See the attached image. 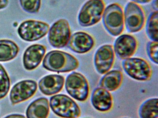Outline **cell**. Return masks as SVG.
Instances as JSON below:
<instances>
[{
  "mask_svg": "<svg viewBox=\"0 0 158 118\" xmlns=\"http://www.w3.org/2000/svg\"><path fill=\"white\" fill-rule=\"evenodd\" d=\"M146 31L147 36L152 41H158V12H152L147 21Z\"/></svg>",
  "mask_w": 158,
  "mask_h": 118,
  "instance_id": "21",
  "label": "cell"
},
{
  "mask_svg": "<svg viewBox=\"0 0 158 118\" xmlns=\"http://www.w3.org/2000/svg\"><path fill=\"white\" fill-rule=\"evenodd\" d=\"M114 58L112 45L105 44L100 47L94 55V64L96 71L101 75L109 72L113 65Z\"/></svg>",
  "mask_w": 158,
  "mask_h": 118,
  "instance_id": "10",
  "label": "cell"
},
{
  "mask_svg": "<svg viewBox=\"0 0 158 118\" xmlns=\"http://www.w3.org/2000/svg\"><path fill=\"white\" fill-rule=\"evenodd\" d=\"M138 46V42L135 37L129 34H123L114 41V54L120 60L130 58L135 53Z\"/></svg>",
  "mask_w": 158,
  "mask_h": 118,
  "instance_id": "12",
  "label": "cell"
},
{
  "mask_svg": "<svg viewBox=\"0 0 158 118\" xmlns=\"http://www.w3.org/2000/svg\"><path fill=\"white\" fill-rule=\"evenodd\" d=\"M65 88L68 94L78 101H85L89 96L88 82L80 73L73 72L68 75L65 80Z\"/></svg>",
  "mask_w": 158,
  "mask_h": 118,
  "instance_id": "5",
  "label": "cell"
},
{
  "mask_svg": "<svg viewBox=\"0 0 158 118\" xmlns=\"http://www.w3.org/2000/svg\"><path fill=\"white\" fill-rule=\"evenodd\" d=\"M126 118V117H124V118Z\"/></svg>",
  "mask_w": 158,
  "mask_h": 118,
  "instance_id": "29",
  "label": "cell"
},
{
  "mask_svg": "<svg viewBox=\"0 0 158 118\" xmlns=\"http://www.w3.org/2000/svg\"><path fill=\"white\" fill-rule=\"evenodd\" d=\"M49 104L53 112L61 118H77L81 116L79 106L67 95L58 94L52 96Z\"/></svg>",
  "mask_w": 158,
  "mask_h": 118,
  "instance_id": "3",
  "label": "cell"
},
{
  "mask_svg": "<svg viewBox=\"0 0 158 118\" xmlns=\"http://www.w3.org/2000/svg\"><path fill=\"white\" fill-rule=\"evenodd\" d=\"M71 35L69 22L64 18H61L53 23L49 30L48 39L52 47L61 49L67 45Z\"/></svg>",
  "mask_w": 158,
  "mask_h": 118,
  "instance_id": "9",
  "label": "cell"
},
{
  "mask_svg": "<svg viewBox=\"0 0 158 118\" xmlns=\"http://www.w3.org/2000/svg\"><path fill=\"white\" fill-rule=\"evenodd\" d=\"M105 7L103 0H89L81 7L78 15L79 25L84 27L91 26L101 19Z\"/></svg>",
  "mask_w": 158,
  "mask_h": 118,
  "instance_id": "4",
  "label": "cell"
},
{
  "mask_svg": "<svg viewBox=\"0 0 158 118\" xmlns=\"http://www.w3.org/2000/svg\"><path fill=\"white\" fill-rule=\"evenodd\" d=\"M20 3L23 9L30 14L38 13L41 6V0H20Z\"/></svg>",
  "mask_w": 158,
  "mask_h": 118,
  "instance_id": "23",
  "label": "cell"
},
{
  "mask_svg": "<svg viewBox=\"0 0 158 118\" xmlns=\"http://www.w3.org/2000/svg\"><path fill=\"white\" fill-rule=\"evenodd\" d=\"M49 25L42 21L27 20L21 23L18 28L20 37L27 41H34L45 37L48 32Z\"/></svg>",
  "mask_w": 158,
  "mask_h": 118,
  "instance_id": "8",
  "label": "cell"
},
{
  "mask_svg": "<svg viewBox=\"0 0 158 118\" xmlns=\"http://www.w3.org/2000/svg\"><path fill=\"white\" fill-rule=\"evenodd\" d=\"M91 102L93 107L101 112L109 111L113 105V100L111 93L101 87L96 88L93 90Z\"/></svg>",
  "mask_w": 158,
  "mask_h": 118,
  "instance_id": "16",
  "label": "cell"
},
{
  "mask_svg": "<svg viewBox=\"0 0 158 118\" xmlns=\"http://www.w3.org/2000/svg\"><path fill=\"white\" fill-rule=\"evenodd\" d=\"M147 54L150 60L156 65L158 64V43L153 41H150L146 46Z\"/></svg>",
  "mask_w": 158,
  "mask_h": 118,
  "instance_id": "24",
  "label": "cell"
},
{
  "mask_svg": "<svg viewBox=\"0 0 158 118\" xmlns=\"http://www.w3.org/2000/svg\"><path fill=\"white\" fill-rule=\"evenodd\" d=\"M8 4L9 0H0V10L6 8Z\"/></svg>",
  "mask_w": 158,
  "mask_h": 118,
  "instance_id": "25",
  "label": "cell"
},
{
  "mask_svg": "<svg viewBox=\"0 0 158 118\" xmlns=\"http://www.w3.org/2000/svg\"><path fill=\"white\" fill-rule=\"evenodd\" d=\"M37 83L32 80L20 81L15 84L10 93V100L13 105L27 100L32 97L37 89Z\"/></svg>",
  "mask_w": 158,
  "mask_h": 118,
  "instance_id": "11",
  "label": "cell"
},
{
  "mask_svg": "<svg viewBox=\"0 0 158 118\" xmlns=\"http://www.w3.org/2000/svg\"><path fill=\"white\" fill-rule=\"evenodd\" d=\"M122 67L126 73L135 80L147 81L151 78V67L147 61L142 58L125 59L122 62Z\"/></svg>",
  "mask_w": 158,
  "mask_h": 118,
  "instance_id": "6",
  "label": "cell"
},
{
  "mask_svg": "<svg viewBox=\"0 0 158 118\" xmlns=\"http://www.w3.org/2000/svg\"><path fill=\"white\" fill-rule=\"evenodd\" d=\"M4 118H26L24 115L19 114H13L8 115Z\"/></svg>",
  "mask_w": 158,
  "mask_h": 118,
  "instance_id": "26",
  "label": "cell"
},
{
  "mask_svg": "<svg viewBox=\"0 0 158 118\" xmlns=\"http://www.w3.org/2000/svg\"><path fill=\"white\" fill-rule=\"evenodd\" d=\"M152 6L155 11H158V0H153V2L152 3Z\"/></svg>",
  "mask_w": 158,
  "mask_h": 118,
  "instance_id": "28",
  "label": "cell"
},
{
  "mask_svg": "<svg viewBox=\"0 0 158 118\" xmlns=\"http://www.w3.org/2000/svg\"><path fill=\"white\" fill-rule=\"evenodd\" d=\"M79 61L72 54L64 51L52 50L43 59L42 65L48 71L58 73H68L78 68Z\"/></svg>",
  "mask_w": 158,
  "mask_h": 118,
  "instance_id": "1",
  "label": "cell"
},
{
  "mask_svg": "<svg viewBox=\"0 0 158 118\" xmlns=\"http://www.w3.org/2000/svg\"><path fill=\"white\" fill-rule=\"evenodd\" d=\"M64 83V77L51 74L43 77L39 82L40 90L46 96H52L61 91Z\"/></svg>",
  "mask_w": 158,
  "mask_h": 118,
  "instance_id": "15",
  "label": "cell"
},
{
  "mask_svg": "<svg viewBox=\"0 0 158 118\" xmlns=\"http://www.w3.org/2000/svg\"><path fill=\"white\" fill-rule=\"evenodd\" d=\"M19 51L18 45L10 40H0V61L13 60Z\"/></svg>",
  "mask_w": 158,
  "mask_h": 118,
  "instance_id": "19",
  "label": "cell"
},
{
  "mask_svg": "<svg viewBox=\"0 0 158 118\" xmlns=\"http://www.w3.org/2000/svg\"><path fill=\"white\" fill-rule=\"evenodd\" d=\"M123 78V73L120 70L109 71L100 80V87L109 91H115L121 86Z\"/></svg>",
  "mask_w": 158,
  "mask_h": 118,
  "instance_id": "18",
  "label": "cell"
},
{
  "mask_svg": "<svg viewBox=\"0 0 158 118\" xmlns=\"http://www.w3.org/2000/svg\"><path fill=\"white\" fill-rule=\"evenodd\" d=\"M10 88V77L2 65L0 64V100L5 97Z\"/></svg>",
  "mask_w": 158,
  "mask_h": 118,
  "instance_id": "22",
  "label": "cell"
},
{
  "mask_svg": "<svg viewBox=\"0 0 158 118\" xmlns=\"http://www.w3.org/2000/svg\"></svg>",
  "mask_w": 158,
  "mask_h": 118,
  "instance_id": "30",
  "label": "cell"
},
{
  "mask_svg": "<svg viewBox=\"0 0 158 118\" xmlns=\"http://www.w3.org/2000/svg\"><path fill=\"white\" fill-rule=\"evenodd\" d=\"M138 114L140 118H158V98H152L144 101L139 107Z\"/></svg>",
  "mask_w": 158,
  "mask_h": 118,
  "instance_id": "20",
  "label": "cell"
},
{
  "mask_svg": "<svg viewBox=\"0 0 158 118\" xmlns=\"http://www.w3.org/2000/svg\"><path fill=\"white\" fill-rule=\"evenodd\" d=\"M50 111L48 99L40 97L33 101L27 107V118H48Z\"/></svg>",
  "mask_w": 158,
  "mask_h": 118,
  "instance_id": "17",
  "label": "cell"
},
{
  "mask_svg": "<svg viewBox=\"0 0 158 118\" xmlns=\"http://www.w3.org/2000/svg\"><path fill=\"white\" fill-rule=\"evenodd\" d=\"M102 23L107 32L113 37L121 35L124 29L123 9L117 3L111 4L104 10Z\"/></svg>",
  "mask_w": 158,
  "mask_h": 118,
  "instance_id": "2",
  "label": "cell"
},
{
  "mask_svg": "<svg viewBox=\"0 0 158 118\" xmlns=\"http://www.w3.org/2000/svg\"><path fill=\"white\" fill-rule=\"evenodd\" d=\"M133 2L136 3L142 4H145L148 3L150 2L152 0H130Z\"/></svg>",
  "mask_w": 158,
  "mask_h": 118,
  "instance_id": "27",
  "label": "cell"
},
{
  "mask_svg": "<svg viewBox=\"0 0 158 118\" xmlns=\"http://www.w3.org/2000/svg\"><path fill=\"white\" fill-rule=\"evenodd\" d=\"M94 45L95 40L92 36L87 32L78 31L71 36L66 46L72 51L83 54L91 50Z\"/></svg>",
  "mask_w": 158,
  "mask_h": 118,
  "instance_id": "13",
  "label": "cell"
},
{
  "mask_svg": "<svg viewBox=\"0 0 158 118\" xmlns=\"http://www.w3.org/2000/svg\"><path fill=\"white\" fill-rule=\"evenodd\" d=\"M46 50V47L41 44H33L28 47L23 56L24 68L28 71H32L36 68L41 62Z\"/></svg>",
  "mask_w": 158,
  "mask_h": 118,
  "instance_id": "14",
  "label": "cell"
},
{
  "mask_svg": "<svg viewBox=\"0 0 158 118\" xmlns=\"http://www.w3.org/2000/svg\"><path fill=\"white\" fill-rule=\"evenodd\" d=\"M124 22L126 28L129 33L140 31L145 25L146 16L140 6L133 2H128L125 7Z\"/></svg>",
  "mask_w": 158,
  "mask_h": 118,
  "instance_id": "7",
  "label": "cell"
}]
</instances>
